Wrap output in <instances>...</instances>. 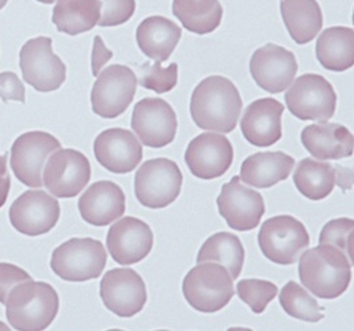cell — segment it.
<instances>
[{
  "label": "cell",
  "mask_w": 354,
  "mask_h": 331,
  "mask_svg": "<svg viewBox=\"0 0 354 331\" xmlns=\"http://www.w3.org/2000/svg\"><path fill=\"white\" fill-rule=\"evenodd\" d=\"M91 163L82 153L73 149H59L44 167L43 185L60 199H71L80 193L91 180Z\"/></svg>",
  "instance_id": "cell-12"
},
{
  "label": "cell",
  "mask_w": 354,
  "mask_h": 331,
  "mask_svg": "<svg viewBox=\"0 0 354 331\" xmlns=\"http://www.w3.org/2000/svg\"><path fill=\"white\" fill-rule=\"evenodd\" d=\"M186 164L195 178L211 180L223 176L234 162V147L228 138L218 133L199 134L189 143Z\"/></svg>",
  "instance_id": "cell-17"
},
{
  "label": "cell",
  "mask_w": 354,
  "mask_h": 331,
  "mask_svg": "<svg viewBox=\"0 0 354 331\" xmlns=\"http://www.w3.org/2000/svg\"><path fill=\"white\" fill-rule=\"evenodd\" d=\"M101 17L100 0H57L52 21L57 31L71 36L91 31Z\"/></svg>",
  "instance_id": "cell-28"
},
{
  "label": "cell",
  "mask_w": 354,
  "mask_h": 331,
  "mask_svg": "<svg viewBox=\"0 0 354 331\" xmlns=\"http://www.w3.org/2000/svg\"><path fill=\"white\" fill-rule=\"evenodd\" d=\"M173 14L187 31L207 35L221 26L223 7L219 0H174Z\"/></svg>",
  "instance_id": "cell-30"
},
{
  "label": "cell",
  "mask_w": 354,
  "mask_h": 331,
  "mask_svg": "<svg viewBox=\"0 0 354 331\" xmlns=\"http://www.w3.org/2000/svg\"><path fill=\"white\" fill-rule=\"evenodd\" d=\"M6 316L19 331H43L59 313L60 300L53 286L28 280L17 284L6 300Z\"/></svg>",
  "instance_id": "cell-3"
},
{
  "label": "cell",
  "mask_w": 354,
  "mask_h": 331,
  "mask_svg": "<svg viewBox=\"0 0 354 331\" xmlns=\"http://www.w3.org/2000/svg\"><path fill=\"white\" fill-rule=\"evenodd\" d=\"M112 57V50L106 48L104 40L100 36H96L95 43H93V52H92V72H93V76L97 77L100 70L102 69V66L108 63Z\"/></svg>",
  "instance_id": "cell-39"
},
{
  "label": "cell",
  "mask_w": 354,
  "mask_h": 331,
  "mask_svg": "<svg viewBox=\"0 0 354 331\" xmlns=\"http://www.w3.org/2000/svg\"><path fill=\"white\" fill-rule=\"evenodd\" d=\"M295 167V159L283 151L257 153L241 167V180L257 189H270L286 180Z\"/></svg>",
  "instance_id": "cell-25"
},
{
  "label": "cell",
  "mask_w": 354,
  "mask_h": 331,
  "mask_svg": "<svg viewBox=\"0 0 354 331\" xmlns=\"http://www.w3.org/2000/svg\"><path fill=\"white\" fill-rule=\"evenodd\" d=\"M100 27H115L127 23L136 11V0H100Z\"/></svg>",
  "instance_id": "cell-36"
},
{
  "label": "cell",
  "mask_w": 354,
  "mask_h": 331,
  "mask_svg": "<svg viewBox=\"0 0 354 331\" xmlns=\"http://www.w3.org/2000/svg\"><path fill=\"white\" fill-rule=\"evenodd\" d=\"M32 280V277L14 264L0 263V303H6L10 292L20 283Z\"/></svg>",
  "instance_id": "cell-37"
},
{
  "label": "cell",
  "mask_w": 354,
  "mask_h": 331,
  "mask_svg": "<svg viewBox=\"0 0 354 331\" xmlns=\"http://www.w3.org/2000/svg\"><path fill=\"white\" fill-rule=\"evenodd\" d=\"M283 21L295 43H310L322 31L324 16L317 0H280Z\"/></svg>",
  "instance_id": "cell-26"
},
{
  "label": "cell",
  "mask_w": 354,
  "mask_h": 331,
  "mask_svg": "<svg viewBox=\"0 0 354 331\" xmlns=\"http://www.w3.org/2000/svg\"><path fill=\"white\" fill-rule=\"evenodd\" d=\"M232 278L223 265L201 263L192 269L182 284L187 303L201 313H216L225 308L235 294Z\"/></svg>",
  "instance_id": "cell-5"
},
{
  "label": "cell",
  "mask_w": 354,
  "mask_h": 331,
  "mask_svg": "<svg viewBox=\"0 0 354 331\" xmlns=\"http://www.w3.org/2000/svg\"><path fill=\"white\" fill-rule=\"evenodd\" d=\"M284 105L274 98H260L247 106L241 129L244 138L257 147H270L280 141Z\"/></svg>",
  "instance_id": "cell-21"
},
{
  "label": "cell",
  "mask_w": 354,
  "mask_h": 331,
  "mask_svg": "<svg viewBox=\"0 0 354 331\" xmlns=\"http://www.w3.org/2000/svg\"><path fill=\"white\" fill-rule=\"evenodd\" d=\"M108 254L96 238H71L57 247L50 258L56 276L69 283H85L98 278L106 267Z\"/></svg>",
  "instance_id": "cell-4"
},
{
  "label": "cell",
  "mask_w": 354,
  "mask_h": 331,
  "mask_svg": "<svg viewBox=\"0 0 354 331\" xmlns=\"http://www.w3.org/2000/svg\"><path fill=\"white\" fill-rule=\"evenodd\" d=\"M37 1H40V3H44V4H52V3H55L56 0H37Z\"/></svg>",
  "instance_id": "cell-42"
},
{
  "label": "cell",
  "mask_w": 354,
  "mask_h": 331,
  "mask_svg": "<svg viewBox=\"0 0 354 331\" xmlns=\"http://www.w3.org/2000/svg\"><path fill=\"white\" fill-rule=\"evenodd\" d=\"M261 253L277 265H292L309 247L304 224L292 216H274L263 223L258 235Z\"/></svg>",
  "instance_id": "cell-7"
},
{
  "label": "cell",
  "mask_w": 354,
  "mask_h": 331,
  "mask_svg": "<svg viewBox=\"0 0 354 331\" xmlns=\"http://www.w3.org/2000/svg\"><path fill=\"white\" fill-rule=\"evenodd\" d=\"M60 219V205L46 191L35 189L21 193L10 208V221L26 236L46 235Z\"/></svg>",
  "instance_id": "cell-16"
},
{
  "label": "cell",
  "mask_w": 354,
  "mask_h": 331,
  "mask_svg": "<svg viewBox=\"0 0 354 331\" xmlns=\"http://www.w3.org/2000/svg\"><path fill=\"white\" fill-rule=\"evenodd\" d=\"M11 189V176L7 170V154L0 155V208L6 205Z\"/></svg>",
  "instance_id": "cell-40"
},
{
  "label": "cell",
  "mask_w": 354,
  "mask_h": 331,
  "mask_svg": "<svg viewBox=\"0 0 354 331\" xmlns=\"http://www.w3.org/2000/svg\"><path fill=\"white\" fill-rule=\"evenodd\" d=\"M127 209V198L118 185L100 180L86 189L79 200L81 218L86 223L105 227L120 219Z\"/></svg>",
  "instance_id": "cell-22"
},
{
  "label": "cell",
  "mask_w": 354,
  "mask_h": 331,
  "mask_svg": "<svg viewBox=\"0 0 354 331\" xmlns=\"http://www.w3.org/2000/svg\"><path fill=\"white\" fill-rule=\"evenodd\" d=\"M154 236L145 221L127 216L114 223L106 236V247L120 265H134L151 252Z\"/></svg>",
  "instance_id": "cell-20"
},
{
  "label": "cell",
  "mask_w": 354,
  "mask_h": 331,
  "mask_svg": "<svg viewBox=\"0 0 354 331\" xmlns=\"http://www.w3.org/2000/svg\"><path fill=\"white\" fill-rule=\"evenodd\" d=\"M7 1H8V0H0V10H1V8H4V7H6V4H7Z\"/></svg>",
  "instance_id": "cell-43"
},
{
  "label": "cell",
  "mask_w": 354,
  "mask_h": 331,
  "mask_svg": "<svg viewBox=\"0 0 354 331\" xmlns=\"http://www.w3.org/2000/svg\"><path fill=\"white\" fill-rule=\"evenodd\" d=\"M243 101L231 79L209 76L194 89L190 113L195 125L202 130L231 133L238 125Z\"/></svg>",
  "instance_id": "cell-1"
},
{
  "label": "cell",
  "mask_w": 354,
  "mask_h": 331,
  "mask_svg": "<svg viewBox=\"0 0 354 331\" xmlns=\"http://www.w3.org/2000/svg\"><path fill=\"white\" fill-rule=\"evenodd\" d=\"M0 98L4 102L19 101L21 104H26V88L15 73H0Z\"/></svg>",
  "instance_id": "cell-38"
},
{
  "label": "cell",
  "mask_w": 354,
  "mask_h": 331,
  "mask_svg": "<svg viewBox=\"0 0 354 331\" xmlns=\"http://www.w3.org/2000/svg\"><path fill=\"white\" fill-rule=\"evenodd\" d=\"M352 267L345 253L333 245L320 244L301 254L299 277L315 297L335 300L348 290Z\"/></svg>",
  "instance_id": "cell-2"
},
{
  "label": "cell",
  "mask_w": 354,
  "mask_h": 331,
  "mask_svg": "<svg viewBox=\"0 0 354 331\" xmlns=\"http://www.w3.org/2000/svg\"><path fill=\"white\" fill-rule=\"evenodd\" d=\"M250 72L263 91L277 95L288 89L293 82L297 73V62L290 50L270 43L254 52Z\"/></svg>",
  "instance_id": "cell-18"
},
{
  "label": "cell",
  "mask_w": 354,
  "mask_h": 331,
  "mask_svg": "<svg viewBox=\"0 0 354 331\" xmlns=\"http://www.w3.org/2000/svg\"><path fill=\"white\" fill-rule=\"evenodd\" d=\"M183 175L171 159H150L134 178V192L138 202L151 209L174 203L182 189Z\"/></svg>",
  "instance_id": "cell-6"
},
{
  "label": "cell",
  "mask_w": 354,
  "mask_h": 331,
  "mask_svg": "<svg viewBox=\"0 0 354 331\" xmlns=\"http://www.w3.org/2000/svg\"><path fill=\"white\" fill-rule=\"evenodd\" d=\"M244 247L241 238L228 232H219L209 237L199 249L196 263L215 261L222 264L232 280H238L244 265Z\"/></svg>",
  "instance_id": "cell-31"
},
{
  "label": "cell",
  "mask_w": 354,
  "mask_h": 331,
  "mask_svg": "<svg viewBox=\"0 0 354 331\" xmlns=\"http://www.w3.org/2000/svg\"><path fill=\"white\" fill-rule=\"evenodd\" d=\"M279 301L283 310L292 318L310 323L320 322L324 318L322 308L317 301L309 296L306 289L295 281L287 283L281 289Z\"/></svg>",
  "instance_id": "cell-32"
},
{
  "label": "cell",
  "mask_w": 354,
  "mask_h": 331,
  "mask_svg": "<svg viewBox=\"0 0 354 331\" xmlns=\"http://www.w3.org/2000/svg\"><path fill=\"white\" fill-rule=\"evenodd\" d=\"M177 114L169 102L158 97L138 101L131 114V129L147 147L162 149L177 135Z\"/></svg>",
  "instance_id": "cell-13"
},
{
  "label": "cell",
  "mask_w": 354,
  "mask_h": 331,
  "mask_svg": "<svg viewBox=\"0 0 354 331\" xmlns=\"http://www.w3.org/2000/svg\"><path fill=\"white\" fill-rule=\"evenodd\" d=\"M100 297L105 308L117 316L131 318L142 312L147 290L142 277L133 269H112L100 284Z\"/></svg>",
  "instance_id": "cell-14"
},
{
  "label": "cell",
  "mask_w": 354,
  "mask_h": 331,
  "mask_svg": "<svg viewBox=\"0 0 354 331\" xmlns=\"http://www.w3.org/2000/svg\"><path fill=\"white\" fill-rule=\"evenodd\" d=\"M97 162L114 173H131L144 157L142 144L127 129L113 127L97 135L93 144Z\"/></svg>",
  "instance_id": "cell-19"
},
{
  "label": "cell",
  "mask_w": 354,
  "mask_h": 331,
  "mask_svg": "<svg viewBox=\"0 0 354 331\" xmlns=\"http://www.w3.org/2000/svg\"><path fill=\"white\" fill-rule=\"evenodd\" d=\"M142 75L140 84L145 89L153 91L157 95H163L173 91L178 84V64H170L163 68L161 63H145L141 69Z\"/></svg>",
  "instance_id": "cell-35"
},
{
  "label": "cell",
  "mask_w": 354,
  "mask_h": 331,
  "mask_svg": "<svg viewBox=\"0 0 354 331\" xmlns=\"http://www.w3.org/2000/svg\"><path fill=\"white\" fill-rule=\"evenodd\" d=\"M301 143L313 158L320 160H338L353 154V134L339 124L322 122L304 127Z\"/></svg>",
  "instance_id": "cell-23"
},
{
  "label": "cell",
  "mask_w": 354,
  "mask_h": 331,
  "mask_svg": "<svg viewBox=\"0 0 354 331\" xmlns=\"http://www.w3.org/2000/svg\"><path fill=\"white\" fill-rule=\"evenodd\" d=\"M0 330H10V329H8V326H7V325H4V323H3V322H0Z\"/></svg>",
  "instance_id": "cell-41"
},
{
  "label": "cell",
  "mask_w": 354,
  "mask_h": 331,
  "mask_svg": "<svg viewBox=\"0 0 354 331\" xmlns=\"http://www.w3.org/2000/svg\"><path fill=\"white\" fill-rule=\"evenodd\" d=\"M353 232L354 221L352 219H336L325 224L320 234L319 243L336 247L341 252L345 253V256L353 265Z\"/></svg>",
  "instance_id": "cell-34"
},
{
  "label": "cell",
  "mask_w": 354,
  "mask_h": 331,
  "mask_svg": "<svg viewBox=\"0 0 354 331\" xmlns=\"http://www.w3.org/2000/svg\"><path fill=\"white\" fill-rule=\"evenodd\" d=\"M138 79L127 65H111L98 73L92 88V111L101 118H117L129 108Z\"/></svg>",
  "instance_id": "cell-9"
},
{
  "label": "cell",
  "mask_w": 354,
  "mask_h": 331,
  "mask_svg": "<svg viewBox=\"0 0 354 331\" xmlns=\"http://www.w3.org/2000/svg\"><path fill=\"white\" fill-rule=\"evenodd\" d=\"M277 286L266 280H242L238 283L239 299L251 308L255 314H261L268 303L277 296Z\"/></svg>",
  "instance_id": "cell-33"
},
{
  "label": "cell",
  "mask_w": 354,
  "mask_h": 331,
  "mask_svg": "<svg viewBox=\"0 0 354 331\" xmlns=\"http://www.w3.org/2000/svg\"><path fill=\"white\" fill-rule=\"evenodd\" d=\"M316 56L332 72H345L354 65V31L349 27H330L316 43Z\"/></svg>",
  "instance_id": "cell-27"
},
{
  "label": "cell",
  "mask_w": 354,
  "mask_h": 331,
  "mask_svg": "<svg viewBox=\"0 0 354 331\" xmlns=\"http://www.w3.org/2000/svg\"><path fill=\"white\" fill-rule=\"evenodd\" d=\"M284 98L290 113L301 121L326 122L336 113V92L332 84L320 75L300 76L290 84Z\"/></svg>",
  "instance_id": "cell-8"
},
{
  "label": "cell",
  "mask_w": 354,
  "mask_h": 331,
  "mask_svg": "<svg viewBox=\"0 0 354 331\" xmlns=\"http://www.w3.org/2000/svg\"><path fill=\"white\" fill-rule=\"evenodd\" d=\"M62 149V143L46 131L21 134L11 147V170L31 189L43 186V170L49 157Z\"/></svg>",
  "instance_id": "cell-11"
},
{
  "label": "cell",
  "mask_w": 354,
  "mask_h": 331,
  "mask_svg": "<svg viewBox=\"0 0 354 331\" xmlns=\"http://www.w3.org/2000/svg\"><path fill=\"white\" fill-rule=\"evenodd\" d=\"M216 205L228 227L239 232L255 229L266 214L263 196L258 191L247 189L239 176L223 185Z\"/></svg>",
  "instance_id": "cell-15"
},
{
  "label": "cell",
  "mask_w": 354,
  "mask_h": 331,
  "mask_svg": "<svg viewBox=\"0 0 354 331\" xmlns=\"http://www.w3.org/2000/svg\"><path fill=\"white\" fill-rule=\"evenodd\" d=\"M293 182L303 196L319 202L332 193L337 183V170L328 162L303 159L295 170Z\"/></svg>",
  "instance_id": "cell-29"
},
{
  "label": "cell",
  "mask_w": 354,
  "mask_h": 331,
  "mask_svg": "<svg viewBox=\"0 0 354 331\" xmlns=\"http://www.w3.org/2000/svg\"><path fill=\"white\" fill-rule=\"evenodd\" d=\"M20 69L24 81L35 91H57L66 79V66L53 53L52 39L39 36L28 40L20 50Z\"/></svg>",
  "instance_id": "cell-10"
},
{
  "label": "cell",
  "mask_w": 354,
  "mask_h": 331,
  "mask_svg": "<svg viewBox=\"0 0 354 331\" xmlns=\"http://www.w3.org/2000/svg\"><path fill=\"white\" fill-rule=\"evenodd\" d=\"M182 36V30L174 21L163 16H150L142 20L136 32L138 47L156 63L169 60Z\"/></svg>",
  "instance_id": "cell-24"
}]
</instances>
